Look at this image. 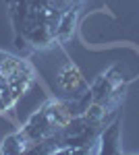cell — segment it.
<instances>
[{
    "label": "cell",
    "mask_w": 139,
    "mask_h": 155,
    "mask_svg": "<svg viewBox=\"0 0 139 155\" xmlns=\"http://www.w3.org/2000/svg\"><path fill=\"white\" fill-rule=\"evenodd\" d=\"M11 8L17 48L46 50L67 41L83 0H4Z\"/></svg>",
    "instance_id": "2"
},
{
    "label": "cell",
    "mask_w": 139,
    "mask_h": 155,
    "mask_svg": "<svg viewBox=\"0 0 139 155\" xmlns=\"http://www.w3.org/2000/svg\"><path fill=\"white\" fill-rule=\"evenodd\" d=\"M112 74L114 68L104 72L79 99L48 101L4 141L0 153H96L98 134L125 97L123 79Z\"/></svg>",
    "instance_id": "1"
},
{
    "label": "cell",
    "mask_w": 139,
    "mask_h": 155,
    "mask_svg": "<svg viewBox=\"0 0 139 155\" xmlns=\"http://www.w3.org/2000/svg\"><path fill=\"white\" fill-rule=\"evenodd\" d=\"M33 79L35 72L27 60L0 52V114L19 101Z\"/></svg>",
    "instance_id": "3"
}]
</instances>
